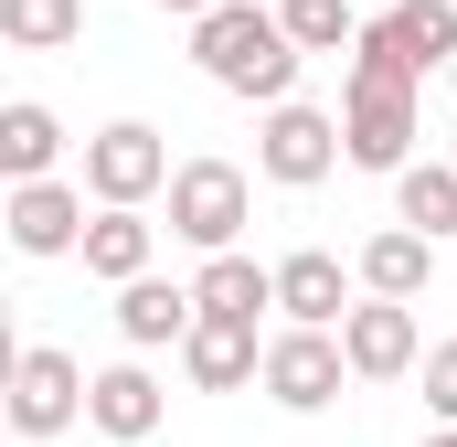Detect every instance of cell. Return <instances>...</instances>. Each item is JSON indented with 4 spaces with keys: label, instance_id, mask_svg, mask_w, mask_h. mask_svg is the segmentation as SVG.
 <instances>
[{
    "label": "cell",
    "instance_id": "5bb4252c",
    "mask_svg": "<svg viewBox=\"0 0 457 447\" xmlns=\"http://www.w3.org/2000/svg\"><path fill=\"white\" fill-rule=\"evenodd\" d=\"M181 373H192L203 394H245V384H266V341H255V320H203V331L181 341Z\"/></svg>",
    "mask_w": 457,
    "mask_h": 447
},
{
    "label": "cell",
    "instance_id": "e0dca14e",
    "mask_svg": "<svg viewBox=\"0 0 457 447\" xmlns=\"http://www.w3.org/2000/svg\"><path fill=\"white\" fill-rule=\"evenodd\" d=\"M192 309H203V320H255V309H277V266H255V256H203Z\"/></svg>",
    "mask_w": 457,
    "mask_h": 447
},
{
    "label": "cell",
    "instance_id": "ffe728a7",
    "mask_svg": "<svg viewBox=\"0 0 457 447\" xmlns=\"http://www.w3.org/2000/svg\"><path fill=\"white\" fill-rule=\"evenodd\" d=\"M86 32V0H0V43L11 54H64Z\"/></svg>",
    "mask_w": 457,
    "mask_h": 447
},
{
    "label": "cell",
    "instance_id": "7a4b0ae2",
    "mask_svg": "<svg viewBox=\"0 0 457 447\" xmlns=\"http://www.w3.org/2000/svg\"><path fill=\"white\" fill-rule=\"evenodd\" d=\"M341 149L361 171H415V75H394V64H372V54H351V86H341Z\"/></svg>",
    "mask_w": 457,
    "mask_h": 447
},
{
    "label": "cell",
    "instance_id": "4316f807",
    "mask_svg": "<svg viewBox=\"0 0 457 447\" xmlns=\"http://www.w3.org/2000/svg\"><path fill=\"white\" fill-rule=\"evenodd\" d=\"M447 86H457V75H447Z\"/></svg>",
    "mask_w": 457,
    "mask_h": 447
},
{
    "label": "cell",
    "instance_id": "d6986e66",
    "mask_svg": "<svg viewBox=\"0 0 457 447\" xmlns=\"http://www.w3.org/2000/svg\"><path fill=\"white\" fill-rule=\"evenodd\" d=\"M149 245H160V224H149V214H96V224H86V277L138 288V277H149Z\"/></svg>",
    "mask_w": 457,
    "mask_h": 447
},
{
    "label": "cell",
    "instance_id": "7c38bea8",
    "mask_svg": "<svg viewBox=\"0 0 457 447\" xmlns=\"http://www.w3.org/2000/svg\"><path fill=\"white\" fill-rule=\"evenodd\" d=\"M341 351H351V373H361V384H394V373H415V351H426V341H415V309L361 299V309L341 320Z\"/></svg>",
    "mask_w": 457,
    "mask_h": 447
},
{
    "label": "cell",
    "instance_id": "4fadbf2b",
    "mask_svg": "<svg viewBox=\"0 0 457 447\" xmlns=\"http://www.w3.org/2000/svg\"><path fill=\"white\" fill-rule=\"evenodd\" d=\"M351 277H361V299H394V309H415V299L436 288V245H426V234H404V224H383V234L351 256Z\"/></svg>",
    "mask_w": 457,
    "mask_h": 447
},
{
    "label": "cell",
    "instance_id": "8fae6325",
    "mask_svg": "<svg viewBox=\"0 0 457 447\" xmlns=\"http://www.w3.org/2000/svg\"><path fill=\"white\" fill-rule=\"evenodd\" d=\"M160 416H170V394H160V373H149V362H107V373H96V394H86V426L117 437V447H149V437H160Z\"/></svg>",
    "mask_w": 457,
    "mask_h": 447
},
{
    "label": "cell",
    "instance_id": "44dd1931",
    "mask_svg": "<svg viewBox=\"0 0 457 447\" xmlns=\"http://www.w3.org/2000/svg\"><path fill=\"white\" fill-rule=\"evenodd\" d=\"M277 21H287V43H298V54H341V43L372 32L351 0H277Z\"/></svg>",
    "mask_w": 457,
    "mask_h": 447
},
{
    "label": "cell",
    "instance_id": "ac0fdd59",
    "mask_svg": "<svg viewBox=\"0 0 457 447\" xmlns=\"http://www.w3.org/2000/svg\"><path fill=\"white\" fill-rule=\"evenodd\" d=\"M394 224L426 234V245H447V234H457V160H415V171H394Z\"/></svg>",
    "mask_w": 457,
    "mask_h": 447
},
{
    "label": "cell",
    "instance_id": "6da1fadb",
    "mask_svg": "<svg viewBox=\"0 0 457 447\" xmlns=\"http://www.w3.org/2000/svg\"><path fill=\"white\" fill-rule=\"evenodd\" d=\"M192 64H203L224 97H245V107H287L309 54L287 43V21H277L266 0H224V11H203V21H192Z\"/></svg>",
    "mask_w": 457,
    "mask_h": 447
},
{
    "label": "cell",
    "instance_id": "ba28073f",
    "mask_svg": "<svg viewBox=\"0 0 457 447\" xmlns=\"http://www.w3.org/2000/svg\"><path fill=\"white\" fill-rule=\"evenodd\" d=\"M341 373H351L341 331H277V341H266V394H277L287 416H320V405H341Z\"/></svg>",
    "mask_w": 457,
    "mask_h": 447
},
{
    "label": "cell",
    "instance_id": "3957f363",
    "mask_svg": "<svg viewBox=\"0 0 457 447\" xmlns=\"http://www.w3.org/2000/svg\"><path fill=\"white\" fill-rule=\"evenodd\" d=\"M181 171H170V139L149 128V117H117L86 139V192H96V214H138L149 192H170Z\"/></svg>",
    "mask_w": 457,
    "mask_h": 447
},
{
    "label": "cell",
    "instance_id": "9c48e42d",
    "mask_svg": "<svg viewBox=\"0 0 457 447\" xmlns=\"http://www.w3.org/2000/svg\"><path fill=\"white\" fill-rule=\"evenodd\" d=\"M0 224L21 256H86V181H21L0 203Z\"/></svg>",
    "mask_w": 457,
    "mask_h": 447
},
{
    "label": "cell",
    "instance_id": "52a82bcc",
    "mask_svg": "<svg viewBox=\"0 0 457 447\" xmlns=\"http://www.w3.org/2000/svg\"><path fill=\"white\" fill-rule=\"evenodd\" d=\"M361 54L372 64H394V75H457V0H394L372 32H361Z\"/></svg>",
    "mask_w": 457,
    "mask_h": 447
},
{
    "label": "cell",
    "instance_id": "5b68a950",
    "mask_svg": "<svg viewBox=\"0 0 457 447\" xmlns=\"http://www.w3.org/2000/svg\"><path fill=\"white\" fill-rule=\"evenodd\" d=\"M245 214H255V181H245L234 160H181V181H170V234H181L192 256H234Z\"/></svg>",
    "mask_w": 457,
    "mask_h": 447
},
{
    "label": "cell",
    "instance_id": "8992f818",
    "mask_svg": "<svg viewBox=\"0 0 457 447\" xmlns=\"http://www.w3.org/2000/svg\"><path fill=\"white\" fill-rule=\"evenodd\" d=\"M341 160H351V149H341V117H330V107H298V97L266 107V128H255V171H266V181L309 192V181H330Z\"/></svg>",
    "mask_w": 457,
    "mask_h": 447
},
{
    "label": "cell",
    "instance_id": "2e32d148",
    "mask_svg": "<svg viewBox=\"0 0 457 447\" xmlns=\"http://www.w3.org/2000/svg\"><path fill=\"white\" fill-rule=\"evenodd\" d=\"M54 160H64V117L43 107V97H11L0 107V181L21 192V181H54Z\"/></svg>",
    "mask_w": 457,
    "mask_h": 447
},
{
    "label": "cell",
    "instance_id": "484cf974",
    "mask_svg": "<svg viewBox=\"0 0 457 447\" xmlns=\"http://www.w3.org/2000/svg\"><path fill=\"white\" fill-rule=\"evenodd\" d=\"M266 11H277V0H266Z\"/></svg>",
    "mask_w": 457,
    "mask_h": 447
},
{
    "label": "cell",
    "instance_id": "30bf717a",
    "mask_svg": "<svg viewBox=\"0 0 457 447\" xmlns=\"http://www.w3.org/2000/svg\"><path fill=\"white\" fill-rule=\"evenodd\" d=\"M277 309H287V331H341L351 320V266L330 256V245L277 256Z\"/></svg>",
    "mask_w": 457,
    "mask_h": 447
},
{
    "label": "cell",
    "instance_id": "9a60e30c",
    "mask_svg": "<svg viewBox=\"0 0 457 447\" xmlns=\"http://www.w3.org/2000/svg\"><path fill=\"white\" fill-rule=\"evenodd\" d=\"M203 331V309H192V288H170V277H138V288H117V341L128 351H170V341Z\"/></svg>",
    "mask_w": 457,
    "mask_h": 447
},
{
    "label": "cell",
    "instance_id": "d4e9b609",
    "mask_svg": "<svg viewBox=\"0 0 457 447\" xmlns=\"http://www.w3.org/2000/svg\"><path fill=\"white\" fill-rule=\"evenodd\" d=\"M447 160H457V139H447Z\"/></svg>",
    "mask_w": 457,
    "mask_h": 447
},
{
    "label": "cell",
    "instance_id": "603a6c76",
    "mask_svg": "<svg viewBox=\"0 0 457 447\" xmlns=\"http://www.w3.org/2000/svg\"><path fill=\"white\" fill-rule=\"evenodd\" d=\"M160 11H181V21H203V11H224V0H160Z\"/></svg>",
    "mask_w": 457,
    "mask_h": 447
},
{
    "label": "cell",
    "instance_id": "cb8c5ba5",
    "mask_svg": "<svg viewBox=\"0 0 457 447\" xmlns=\"http://www.w3.org/2000/svg\"><path fill=\"white\" fill-rule=\"evenodd\" d=\"M426 447H457V426H436V437H426Z\"/></svg>",
    "mask_w": 457,
    "mask_h": 447
},
{
    "label": "cell",
    "instance_id": "7402d4cb",
    "mask_svg": "<svg viewBox=\"0 0 457 447\" xmlns=\"http://www.w3.org/2000/svg\"><path fill=\"white\" fill-rule=\"evenodd\" d=\"M426 405H436V426H457V341L426 351Z\"/></svg>",
    "mask_w": 457,
    "mask_h": 447
},
{
    "label": "cell",
    "instance_id": "277c9868",
    "mask_svg": "<svg viewBox=\"0 0 457 447\" xmlns=\"http://www.w3.org/2000/svg\"><path fill=\"white\" fill-rule=\"evenodd\" d=\"M86 394H96V373L75 362V351H54V341H21L11 351V437H64L75 416H86Z\"/></svg>",
    "mask_w": 457,
    "mask_h": 447
}]
</instances>
